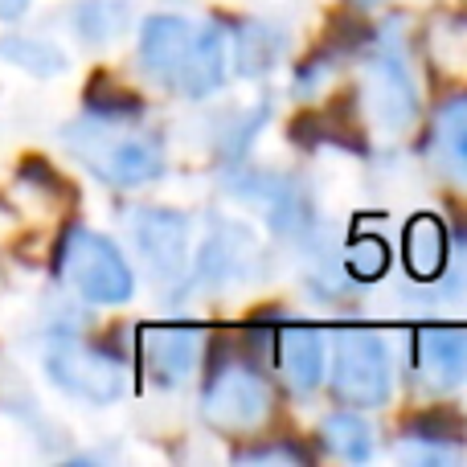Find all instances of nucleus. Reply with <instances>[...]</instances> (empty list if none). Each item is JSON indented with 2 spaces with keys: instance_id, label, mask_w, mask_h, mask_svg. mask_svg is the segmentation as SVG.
<instances>
[{
  "instance_id": "nucleus-7",
  "label": "nucleus",
  "mask_w": 467,
  "mask_h": 467,
  "mask_svg": "<svg viewBox=\"0 0 467 467\" xmlns=\"http://www.w3.org/2000/svg\"><path fill=\"white\" fill-rule=\"evenodd\" d=\"M361 107L373 119V128L389 131V136H398V131H406L414 123L419 95H414L410 66H406V57L398 46H378V54L365 62Z\"/></svg>"
},
{
  "instance_id": "nucleus-21",
  "label": "nucleus",
  "mask_w": 467,
  "mask_h": 467,
  "mask_svg": "<svg viewBox=\"0 0 467 467\" xmlns=\"http://www.w3.org/2000/svg\"><path fill=\"white\" fill-rule=\"evenodd\" d=\"M29 0H0V16H21Z\"/></svg>"
},
{
  "instance_id": "nucleus-15",
  "label": "nucleus",
  "mask_w": 467,
  "mask_h": 467,
  "mask_svg": "<svg viewBox=\"0 0 467 467\" xmlns=\"http://www.w3.org/2000/svg\"><path fill=\"white\" fill-rule=\"evenodd\" d=\"M320 435L324 447L348 463H365L373 455V427L365 419H357V414H332L320 427Z\"/></svg>"
},
{
  "instance_id": "nucleus-4",
  "label": "nucleus",
  "mask_w": 467,
  "mask_h": 467,
  "mask_svg": "<svg viewBox=\"0 0 467 467\" xmlns=\"http://www.w3.org/2000/svg\"><path fill=\"white\" fill-rule=\"evenodd\" d=\"M332 389L353 406H386L394 394V357L378 332L348 328L332 348Z\"/></svg>"
},
{
  "instance_id": "nucleus-5",
  "label": "nucleus",
  "mask_w": 467,
  "mask_h": 467,
  "mask_svg": "<svg viewBox=\"0 0 467 467\" xmlns=\"http://www.w3.org/2000/svg\"><path fill=\"white\" fill-rule=\"evenodd\" d=\"M271 386L250 365H222L202 394V419L222 435H254L271 419Z\"/></svg>"
},
{
  "instance_id": "nucleus-16",
  "label": "nucleus",
  "mask_w": 467,
  "mask_h": 467,
  "mask_svg": "<svg viewBox=\"0 0 467 467\" xmlns=\"http://www.w3.org/2000/svg\"><path fill=\"white\" fill-rule=\"evenodd\" d=\"M283 57V37L271 29V25H246L242 29V41H238V70L250 74V78H258V74H266L275 62Z\"/></svg>"
},
{
  "instance_id": "nucleus-2",
  "label": "nucleus",
  "mask_w": 467,
  "mask_h": 467,
  "mask_svg": "<svg viewBox=\"0 0 467 467\" xmlns=\"http://www.w3.org/2000/svg\"><path fill=\"white\" fill-rule=\"evenodd\" d=\"M66 148L115 189H140L164 172V144L136 123V111H95L66 128Z\"/></svg>"
},
{
  "instance_id": "nucleus-8",
  "label": "nucleus",
  "mask_w": 467,
  "mask_h": 467,
  "mask_svg": "<svg viewBox=\"0 0 467 467\" xmlns=\"http://www.w3.org/2000/svg\"><path fill=\"white\" fill-rule=\"evenodd\" d=\"M131 238H136L144 263L161 283L181 279L185 275V250H189V218L177 210H161V205H144L131 218Z\"/></svg>"
},
{
  "instance_id": "nucleus-22",
  "label": "nucleus",
  "mask_w": 467,
  "mask_h": 467,
  "mask_svg": "<svg viewBox=\"0 0 467 467\" xmlns=\"http://www.w3.org/2000/svg\"><path fill=\"white\" fill-rule=\"evenodd\" d=\"M369 5H373V0H369Z\"/></svg>"
},
{
  "instance_id": "nucleus-6",
  "label": "nucleus",
  "mask_w": 467,
  "mask_h": 467,
  "mask_svg": "<svg viewBox=\"0 0 467 467\" xmlns=\"http://www.w3.org/2000/svg\"><path fill=\"white\" fill-rule=\"evenodd\" d=\"M46 373L57 389L95 406L115 402L128 389V369L111 353H103L95 345H82V340H57L46 353Z\"/></svg>"
},
{
  "instance_id": "nucleus-14",
  "label": "nucleus",
  "mask_w": 467,
  "mask_h": 467,
  "mask_svg": "<svg viewBox=\"0 0 467 467\" xmlns=\"http://www.w3.org/2000/svg\"><path fill=\"white\" fill-rule=\"evenodd\" d=\"M406 266L419 279H435L447 266V230L427 213L414 218L410 230H406Z\"/></svg>"
},
{
  "instance_id": "nucleus-13",
  "label": "nucleus",
  "mask_w": 467,
  "mask_h": 467,
  "mask_svg": "<svg viewBox=\"0 0 467 467\" xmlns=\"http://www.w3.org/2000/svg\"><path fill=\"white\" fill-rule=\"evenodd\" d=\"M431 152H435V169L467 189V95L439 107Z\"/></svg>"
},
{
  "instance_id": "nucleus-17",
  "label": "nucleus",
  "mask_w": 467,
  "mask_h": 467,
  "mask_svg": "<svg viewBox=\"0 0 467 467\" xmlns=\"http://www.w3.org/2000/svg\"><path fill=\"white\" fill-rule=\"evenodd\" d=\"M5 57L16 62L21 70L37 74V78H49V74H62L66 70V54L49 41H37V37H8L5 41Z\"/></svg>"
},
{
  "instance_id": "nucleus-12",
  "label": "nucleus",
  "mask_w": 467,
  "mask_h": 467,
  "mask_svg": "<svg viewBox=\"0 0 467 467\" xmlns=\"http://www.w3.org/2000/svg\"><path fill=\"white\" fill-rule=\"evenodd\" d=\"M275 361H279V378L287 381L291 394L307 398L324 381V340L312 328H283L279 345H275Z\"/></svg>"
},
{
  "instance_id": "nucleus-19",
  "label": "nucleus",
  "mask_w": 467,
  "mask_h": 467,
  "mask_svg": "<svg viewBox=\"0 0 467 467\" xmlns=\"http://www.w3.org/2000/svg\"><path fill=\"white\" fill-rule=\"evenodd\" d=\"M398 455L402 460H410V463H447V460H463V447H455V443H447V439H435L431 443V435H406L402 443H398Z\"/></svg>"
},
{
  "instance_id": "nucleus-11",
  "label": "nucleus",
  "mask_w": 467,
  "mask_h": 467,
  "mask_svg": "<svg viewBox=\"0 0 467 467\" xmlns=\"http://www.w3.org/2000/svg\"><path fill=\"white\" fill-rule=\"evenodd\" d=\"M414 365L435 389H455L467 381V332L427 328L414 340Z\"/></svg>"
},
{
  "instance_id": "nucleus-9",
  "label": "nucleus",
  "mask_w": 467,
  "mask_h": 467,
  "mask_svg": "<svg viewBox=\"0 0 467 467\" xmlns=\"http://www.w3.org/2000/svg\"><path fill=\"white\" fill-rule=\"evenodd\" d=\"M140 361H144L148 378L161 386H181L193 378L197 361H202V337L181 324H156L144 328L140 337Z\"/></svg>"
},
{
  "instance_id": "nucleus-10",
  "label": "nucleus",
  "mask_w": 467,
  "mask_h": 467,
  "mask_svg": "<svg viewBox=\"0 0 467 467\" xmlns=\"http://www.w3.org/2000/svg\"><path fill=\"white\" fill-rule=\"evenodd\" d=\"M250 258H254V242L238 222H222L218 234H210L202 258H197V275L193 279L202 287H226V283L246 279Z\"/></svg>"
},
{
  "instance_id": "nucleus-1",
  "label": "nucleus",
  "mask_w": 467,
  "mask_h": 467,
  "mask_svg": "<svg viewBox=\"0 0 467 467\" xmlns=\"http://www.w3.org/2000/svg\"><path fill=\"white\" fill-rule=\"evenodd\" d=\"M140 62L185 99H205L226 78V41L213 25L156 13L140 29Z\"/></svg>"
},
{
  "instance_id": "nucleus-3",
  "label": "nucleus",
  "mask_w": 467,
  "mask_h": 467,
  "mask_svg": "<svg viewBox=\"0 0 467 467\" xmlns=\"http://www.w3.org/2000/svg\"><path fill=\"white\" fill-rule=\"evenodd\" d=\"M62 275L82 299L90 304H128L136 279H131V266L123 263V254L115 250L111 238L95 230H70L62 242Z\"/></svg>"
},
{
  "instance_id": "nucleus-20",
  "label": "nucleus",
  "mask_w": 467,
  "mask_h": 467,
  "mask_svg": "<svg viewBox=\"0 0 467 467\" xmlns=\"http://www.w3.org/2000/svg\"><path fill=\"white\" fill-rule=\"evenodd\" d=\"M345 263L357 279H373V275L386 271V246H381L378 238H361L345 250Z\"/></svg>"
},
{
  "instance_id": "nucleus-18",
  "label": "nucleus",
  "mask_w": 467,
  "mask_h": 467,
  "mask_svg": "<svg viewBox=\"0 0 467 467\" xmlns=\"http://www.w3.org/2000/svg\"><path fill=\"white\" fill-rule=\"evenodd\" d=\"M123 16L128 13H123L119 0H82L78 13H74V29L87 41L103 46V41H111L115 33L123 29Z\"/></svg>"
}]
</instances>
